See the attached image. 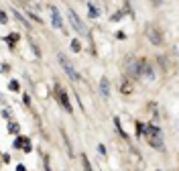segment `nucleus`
Here are the masks:
<instances>
[{
  "label": "nucleus",
  "mask_w": 179,
  "mask_h": 171,
  "mask_svg": "<svg viewBox=\"0 0 179 171\" xmlns=\"http://www.w3.org/2000/svg\"><path fill=\"white\" fill-rule=\"evenodd\" d=\"M126 71L128 75H132V80H140V71H138V61L137 59H128V65H126Z\"/></svg>",
  "instance_id": "nucleus-6"
},
{
  "label": "nucleus",
  "mask_w": 179,
  "mask_h": 171,
  "mask_svg": "<svg viewBox=\"0 0 179 171\" xmlns=\"http://www.w3.org/2000/svg\"><path fill=\"white\" fill-rule=\"evenodd\" d=\"M100 88H102V96L108 98V80H102V82H100Z\"/></svg>",
  "instance_id": "nucleus-13"
},
{
  "label": "nucleus",
  "mask_w": 179,
  "mask_h": 171,
  "mask_svg": "<svg viewBox=\"0 0 179 171\" xmlns=\"http://www.w3.org/2000/svg\"><path fill=\"white\" fill-rule=\"evenodd\" d=\"M90 16H92V19H96V16H98V10H96L94 4H90Z\"/></svg>",
  "instance_id": "nucleus-20"
},
{
  "label": "nucleus",
  "mask_w": 179,
  "mask_h": 171,
  "mask_svg": "<svg viewBox=\"0 0 179 171\" xmlns=\"http://www.w3.org/2000/svg\"><path fill=\"white\" fill-rule=\"evenodd\" d=\"M19 124L16 122H8V132H12V135H19Z\"/></svg>",
  "instance_id": "nucleus-15"
},
{
  "label": "nucleus",
  "mask_w": 179,
  "mask_h": 171,
  "mask_svg": "<svg viewBox=\"0 0 179 171\" xmlns=\"http://www.w3.org/2000/svg\"><path fill=\"white\" fill-rule=\"evenodd\" d=\"M8 21V16H6V12H4V10H0V22H2V25H4V22Z\"/></svg>",
  "instance_id": "nucleus-23"
},
{
  "label": "nucleus",
  "mask_w": 179,
  "mask_h": 171,
  "mask_svg": "<svg viewBox=\"0 0 179 171\" xmlns=\"http://www.w3.org/2000/svg\"><path fill=\"white\" fill-rule=\"evenodd\" d=\"M120 19H122V12H120V10H118V12H114L110 16V21H120Z\"/></svg>",
  "instance_id": "nucleus-21"
},
{
  "label": "nucleus",
  "mask_w": 179,
  "mask_h": 171,
  "mask_svg": "<svg viewBox=\"0 0 179 171\" xmlns=\"http://www.w3.org/2000/svg\"><path fill=\"white\" fill-rule=\"evenodd\" d=\"M29 143V139H25V137H19L16 141H14V147L19 149V147H22V145H27Z\"/></svg>",
  "instance_id": "nucleus-16"
},
{
  "label": "nucleus",
  "mask_w": 179,
  "mask_h": 171,
  "mask_svg": "<svg viewBox=\"0 0 179 171\" xmlns=\"http://www.w3.org/2000/svg\"><path fill=\"white\" fill-rule=\"evenodd\" d=\"M14 16H16V19H19V21H21L22 22V25H25V27H31V25H29V22H27V19H25V16H22V14H19V10H14Z\"/></svg>",
  "instance_id": "nucleus-17"
},
{
  "label": "nucleus",
  "mask_w": 179,
  "mask_h": 171,
  "mask_svg": "<svg viewBox=\"0 0 179 171\" xmlns=\"http://www.w3.org/2000/svg\"><path fill=\"white\" fill-rule=\"evenodd\" d=\"M132 90H134V86H132V82H130V80H124V82L120 84V92H122L124 96L132 94Z\"/></svg>",
  "instance_id": "nucleus-10"
},
{
  "label": "nucleus",
  "mask_w": 179,
  "mask_h": 171,
  "mask_svg": "<svg viewBox=\"0 0 179 171\" xmlns=\"http://www.w3.org/2000/svg\"><path fill=\"white\" fill-rule=\"evenodd\" d=\"M8 90H10V92H19L21 86H19V82H10V84H8Z\"/></svg>",
  "instance_id": "nucleus-18"
},
{
  "label": "nucleus",
  "mask_w": 179,
  "mask_h": 171,
  "mask_svg": "<svg viewBox=\"0 0 179 171\" xmlns=\"http://www.w3.org/2000/svg\"><path fill=\"white\" fill-rule=\"evenodd\" d=\"M57 96H59V102H61V106L65 110H67V114H71V112H73V108H71V102H69V96L67 94H65V92H63L61 88H59V86H57Z\"/></svg>",
  "instance_id": "nucleus-5"
},
{
  "label": "nucleus",
  "mask_w": 179,
  "mask_h": 171,
  "mask_svg": "<svg viewBox=\"0 0 179 171\" xmlns=\"http://www.w3.org/2000/svg\"><path fill=\"white\" fill-rule=\"evenodd\" d=\"M16 39H19V35H16V33L8 37V43H10V47H14V41H16Z\"/></svg>",
  "instance_id": "nucleus-22"
},
{
  "label": "nucleus",
  "mask_w": 179,
  "mask_h": 171,
  "mask_svg": "<svg viewBox=\"0 0 179 171\" xmlns=\"http://www.w3.org/2000/svg\"><path fill=\"white\" fill-rule=\"evenodd\" d=\"M27 12H29V16H31V19H33V21H37V22H41V16H37V14H35L33 10H31V8H27Z\"/></svg>",
  "instance_id": "nucleus-19"
},
{
  "label": "nucleus",
  "mask_w": 179,
  "mask_h": 171,
  "mask_svg": "<svg viewBox=\"0 0 179 171\" xmlns=\"http://www.w3.org/2000/svg\"><path fill=\"white\" fill-rule=\"evenodd\" d=\"M138 71H140V77H149V80H155V74H153V67L147 59H138Z\"/></svg>",
  "instance_id": "nucleus-4"
},
{
  "label": "nucleus",
  "mask_w": 179,
  "mask_h": 171,
  "mask_svg": "<svg viewBox=\"0 0 179 171\" xmlns=\"http://www.w3.org/2000/svg\"><path fill=\"white\" fill-rule=\"evenodd\" d=\"M51 16H53V27L57 29H63V21H61V14L55 6H51Z\"/></svg>",
  "instance_id": "nucleus-9"
},
{
  "label": "nucleus",
  "mask_w": 179,
  "mask_h": 171,
  "mask_svg": "<svg viewBox=\"0 0 179 171\" xmlns=\"http://www.w3.org/2000/svg\"><path fill=\"white\" fill-rule=\"evenodd\" d=\"M67 19H69V22L76 27L77 33H79V35H86V27H83V22L79 21V16L76 14V10H73V8H67Z\"/></svg>",
  "instance_id": "nucleus-3"
},
{
  "label": "nucleus",
  "mask_w": 179,
  "mask_h": 171,
  "mask_svg": "<svg viewBox=\"0 0 179 171\" xmlns=\"http://www.w3.org/2000/svg\"><path fill=\"white\" fill-rule=\"evenodd\" d=\"M114 126H116V130H118V132H120V137H124V139H126V132H124V130H122V124H120V118H116V116H114Z\"/></svg>",
  "instance_id": "nucleus-11"
},
{
  "label": "nucleus",
  "mask_w": 179,
  "mask_h": 171,
  "mask_svg": "<svg viewBox=\"0 0 179 171\" xmlns=\"http://www.w3.org/2000/svg\"><path fill=\"white\" fill-rule=\"evenodd\" d=\"M147 139H149V145H151V147H155L157 151H165V143H163L161 137H147Z\"/></svg>",
  "instance_id": "nucleus-7"
},
{
  "label": "nucleus",
  "mask_w": 179,
  "mask_h": 171,
  "mask_svg": "<svg viewBox=\"0 0 179 171\" xmlns=\"http://www.w3.org/2000/svg\"><path fill=\"white\" fill-rule=\"evenodd\" d=\"M43 161H45V171H51V167H49V159L43 157Z\"/></svg>",
  "instance_id": "nucleus-25"
},
{
  "label": "nucleus",
  "mask_w": 179,
  "mask_h": 171,
  "mask_svg": "<svg viewBox=\"0 0 179 171\" xmlns=\"http://www.w3.org/2000/svg\"><path fill=\"white\" fill-rule=\"evenodd\" d=\"M143 132H145L147 137H161V128L155 126V124H147L145 128H143Z\"/></svg>",
  "instance_id": "nucleus-8"
},
{
  "label": "nucleus",
  "mask_w": 179,
  "mask_h": 171,
  "mask_svg": "<svg viewBox=\"0 0 179 171\" xmlns=\"http://www.w3.org/2000/svg\"><path fill=\"white\" fill-rule=\"evenodd\" d=\"M57 59H59V63H61V67H63V71L69 75V80L71 82H82V77H79V74H77L76 69H73V65H71V61H69L67 57L63 53H59L57 55Z\"/></svg>",
  "instance_id": "nucleus-1"
},
{
  "label": "nucleus",
  "mask_w": 179,
  "mask_h": 171,
  "mask_svg": "<svg viewBox=\"0 0 179 171\" xmlns=\"http://www.w3.org/2000/svg\"><path fill=\"white\" fill-rule=\"evenodd\" d=\"M145 35L147 39L153 43V45H163V33H161V29L155 27V25H147L145 27Z\"/></svg>",
  "instance_id": "nucleus-2"
},
{
  "label": "nucleus",
  "mask_w": 179,
  "mask_h": 171,
  "mask_svg": "<svg viewBox=\"0 0 179 171\" xmlns=\"http://www.w3.org/2000/svg\"><path fill=\"white\" fill-rule=\"evenodd\" d=\"M71 51H73V53H79V51H82V43L77 41V39L71 41Z\"/></svg>",
  "instance_id": "nucleus-12"
},
{
  "label": "nucleus",
  "mask_w": 179,
  "mask_h": 171,
  "mask_svg": "<svg viewBox=\"0 0 179 171\" xmlns=\"http://www.w3.org/2000/svg\"><path fill=\"white\" fill-rule=\"evenodd\" d=\"M98 153H100V155H106V147H104V145H98Z\"/></svg>",
  "instance_id": "nucleus-24"
},
{
  "label": "nucleus",
  "mask_w": 179,
  "mask_h": 171,
  "mask_svg": "<svg viewBox=\"0 0 179 171\" xmlns=\"http://www.w3.org/2000/svg\"><path fill=\"white\" fill-rule=\"evenodd\" d=\"M82 163H83V171H94L92 165H90V159L86 157V155H82Z\"/></svg>",
  "instance_id": "nucleus-14"
}]
</instances>
